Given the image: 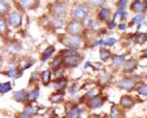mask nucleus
<instances>
[{"label":"nucleus","mask_w":147,"mask_h":118,"mask_svg":"<svg viewBox=\"0 0 147 118\" xmlns=\"http://www.w3.org/2000/svg\"><path fill=\"white\" fill-rule=\"evenodd\" d=\"M18 118H32V115L31 114H28V113H22L19 115Z\"/></svg>","instance_id":"37"},{"label":"nucleus","mask_w":147,"mask_h":118,"mask_svg":"<svg viewBox=\"0 0 147 118\" xmlns=\"http://www.w3.org/2000/svg\"><path fill=\"white\" fill-rule=\"evenodd\" d=\"M76 91H77V85H73L72 88H70V94L72 95V94H74Z\"/></svg>","instance_id":"39"},{"label":"nucleus","mask_w":147,"mask_h":118,"mask_svg":"<svg viewBox=\"0 0 147 118\" xmlns=\"http://www.w3.org/2000/svg\"><path fill=\"white\" fill-rule=\"evenodd\" d=\"M61 53H63L64 55H66V57H70V56H74V55H77V53H76V51H75V50H72V49L65 50V51H63V52H61Z\"/></svg>","instance_id":"30"},{"label":"nucleus","mask_w":147,"mask_h":118,"mask_svg":"<svg viewBox=\"0 0 147 118\" xmlns=\"http://www.w3.org/2000/svg\"><path fill=\"white\" fill-rule=\"evenodd\" d=\"M82 29V23L81 21H77V20H73L69 23L68 26V32L71 33L72 36H76Z\"/></svg>","instance_id":"3"},{"label":"nucleus","mask_w":147,"mask_h":118,"mask_svg":"<svg viewBox=\"0 0 147 118\" xmlns=\"http://www.w3.org/2000/svg\"><path fill=\"white\" fill-rule=\"evenodd\" d=\"M99 18L101 19L102 21H106V20H109L110 18V15H111V11L109 9H106V8H101V9L99 10Z\"/></svg>","instance_id":"12"},{"label":"nucleus","mask_w":147,"mask_h":118,"mask_svg":"<svg viewBox=\"0 0 147 118\" xmlns=\"http://www.w3.org/2000/svg\"><path fill=\"white\" fill-rule=\"evenodd\" d=\"M7 75H8V76H10V77H16V76H17V69L12 67V69L8 70V72H7Z\"/></svg>","instance_id":"35"},{"label":"nucleus","mask_w":147,"mask_h":118,"mask_svg":"<svg viewBox=\"0 0 147 118\" xmlns=\"http://www.w3.org/2000/svg\"><path fill=\"white\" fill-rule=\"evenodd\" d=\"M66 86V81H62V78H59L56 82H55V90L56 91H63L64 87Z\"/></svg>","instance_id":"19"},{"label":"nucleus","mask_w":147,"mask_h":118,"mask_svg":"<svg viewBox=\"0 0 147 118\" xmlns=\"http://www.w3.org/2000/svg\"><path fill=\"white\" fill-rule=\"evenodd\" d=\"M62 74H63V71H61V72H58V73H56V77H58V80H59V77H60V76H61Z\"/></svg>","instance_id":"45"},{"label":"nucleus","mask_w":147,"mask_h":118,"mask_svg":"<svg viewBox=\"0 0 147 118\" xmlns=\"http://www.w3.org/2000/svg\"><path fill=\"white\" fill-rule=\"evenodd\" d=\"M130 8H132V10L134 12L142 13V12H144L147 9V3L144 2V1H135V2H133L130 5Z\"/></svg>","instance_id":"5"},{"label":"nucleus","mask_w":147,"mask_h":118,"mask_svg":"<svg viewBox=\"0 0 147 118\" xmlns=\"http://www.w3.org/2000/svg\"><path fill=\"white\" fill-rule=\"evenodd\" d=\"M136 66H137V61H136V60H129L127 62H125L124 65H123V67H124V70H125L126 72L133 71Z\"/></svg>","instance_id":"10"},{"label":"nucleus","mask_w":147,"mask_h":118,"mask_svg":"<svg viewBox=\"0 0 147 118\" xmlns=\"http://www.w3.org/2000/svg\"><path fill=\"white\" fill-rule=\"evenodd\" d=\"M80 61H81V56H79V55L70 56V57H66V59H65V65H66V66L74 67V66L79 65Z\"/></svg>","instance_id":"9"},{"label":"nucleus","mask_w":147,"mask_h":118,"mask_svg":"<svg viewBox=\"0 0 147 118\" xmlns=\"http://www.w3.org/2000/svg\"><path fill=\"white\" fill-rule=\"evenodd\" d=\"M120 103H121V105H122L123 107H125V108H129V107L133 106V100H132L130 96H123V97L121 98Z\"/></svg>","instance_id":"13"},{"label":"nucleus","mask_w":147,"mask_h":118,"mask_svg":"<svg viewBox=\"0 0 147 118\" xmlns=\"http://www.w3.org/2000/svg\"><path fill=\"white\" fill-rule=\"evenodd\" d=\"M144 19H145V15H144V13H139V15H137L135 18L133 19V21H132L130 24H132V26H133V24H136V23H137V24H140V23L144 21Z\"/></svg>","instance_id":"22"},{"label":"nucleus","mask_w":147,"mask_h":118,"mask_svg":"<svg viewBox=\"0 0 147 118\" xmlns=\"http://www.w3.org/2000/svg\"><path fill=\"white\" fill-rule=\"evenodd\" d=\"M127 3V1L126 0H124V1H120V2H117V6H125Z\"/></svg>","instance_id":"42"},{"label":"nucleus","mask_w":147,"mask_h":118,"mask_svg":"<svg viewBox=\"0 0 147 118\" xmlns=\"http://www.w3.org/2000/svg\"><path fill=\"white\" fill-rule=\"evenodd\" d=\"M89 118H99V115H96V114H92V115H90Z\"/></svg>","instance_id":"44"},{"label":"nucleus","mask_w":147,"mask_h":118,"mask_svg":"<svg viewBox=\"0 0 147 118\" xmlns=\"http://www.w3.org/2000/svg\"><path fill=\"white\" fill-rule=\"evenodd\" d=\"M86 24H87V28H92L93 27V20L92 19H89V20H87V22H86Z\"/></svg>","instance_id":"41"},{"label":"nucleus","mask_w":147,"mask_h":118,"mask_svg":"<svg viewBox=\"0 0 147 118\" xmlns=\"http://www.w3.org/2000/svg\"><path fill=\"white\" fill-rule=\"evenodd\" d=\"M24 113L28 114H36L37 113V106H33V105H28L27 107L24 108Z\"/></svg>","instance_id":"27"},{"label":"nucleus","mask_w":147,"mask_h":118,"mask_svg":"<svg viewBox=\"0 0 147 118\" xmlns=\"http://www.w3.org/2000/svg\"><path fill=\"white\" fill-rule=\"evenodd\" d=\"M111 56V52L109 50H105V49H101L100 51V57H101L102 61H106L109 60Z\"/></svg>","instance_id":"21"},{"label":"nucleus","mask_w":147,"mask_h":118,"mask_svg":"<svg viewBox=\"0 0 147 118\" xmlns=\"http://www.w3.org/2000/svg\"><path fill=\"white\" fill-rule=\"evenodd\" d=\"M10 90H11V84H10V83H2V84L0 85V92H1L2 94L9 92Z\"/></svg>","instance_id":"26"},{"label":"nucleus","mask_w":147,"mask_h":118,"mask_svg":"<svg viewBox=\"0 0 147 118\" xmlns=\"http://www.w3.org/2000/svg\"><path fill=\"white\" fill-rule=\"evenodd\" d=\"M21 13L18 12V11H15V12H11L8 17V22L9 24L13 26V27H19L20 23H21Z\"/></svg>","instance_id":"4"},{"label":"nucleus","mask_w":147,"mask_h":118,"mask_svg":"<svg viewBox=\"0 0 147 118\" xmlns=\"http://www.w3.org/2000/svg\"><path fill=\"white\" fill-rule=\"evenodd\" d=\"M53 26H54L55 28H61L63 26V20L61 18H55L54 20H53Z\"/></svg>","instance_id":"32"},{"label":"nucleus","mask_w":147,"mask_h":118,"mask_svg":"<svg viewBox=\"0 0 147 118\" xmlns=\"http://www.w3.org/2000/svg\"><path fill=\"white\" fill-rule=\"evenodd\" d=\"M63 43H64V45L69 46L70 49L75 50L81 45V38L79 36H69L66 40H63Z\"/></svg>","instance_id":"2"},{"label":"nucleus","mask_w":147,"mask_h":118,"mask_svg":"<svg viewBox=\"0 0 147 118\" xmlns=\"http://www.w3.org/2000/svg\"><path fill=\"white\" fill-rule=\"evenodd\" d=\"M114 27H116V24H115V20H112L109 22V29H113Z\"/></svg>","instance_id":"40"},{"label":"nucleus","mask_w":147,"mask_h":118,"mask_svg":"<svg viewBox=\"0 0 147 118\" xmlns=\"http://www.w3.org/2000/svg\"><path fill=\"white\" fill-rule=\"evenodd\" d=\"M61 64H62V57L61 56H56L54 60H53V62H52V69L53 70H59V67L61 66Z\"/></svg>","instance_id":"23"},{"label":"nucleus","mask_w":147,"mask_h":118,"mask_svg":"<svg viewBox=\"0 0 147 118\" xmlns=\"http://www.w3.org/2000/svg\"><path fill=\"white\" fill-rule=\"evenodd\" d=\"M124 55H115L114 56V60H113V64H112V67L114 69H117L120 65H122V63L124 62Z\"/></svg>","instance_id":"15"},{"label":"nucleus","mask_w":147,"mask_h":118,"mask_svg":"<svg viewBox=\"0 0 147 118\" xmlns=\"http://www.w3.org/2000/svg\"><path fill=\"white\" fill-rule=\"evenodd\" d=\"M119 27H120V30H125L126 29V24L125 23H121Z\"/></svg>","instance_id":"43"},{"label":"nucleus","mask_w":147,"mask_h":118,"mask_svg":"<svg viewBox=\"0 0 147 118\" xmlns=\"http://www.w3.org/2000/svg\"><path fill=\"white\" fill-rule=\"evenodd\" d=\"M104 42H105V44L109 46H112L115 44V42H116V40L114 39V38H107L106 40H104Z\"/></svg>","instance_id":"34"},{"label":"nucleus","mask_w":147,"mask_h":118,"mask_svg":"<svg viewBox=\"0 0 147 118\" xmlns=\"http://www.w3.org/2000/svg\"><path fill=\"white\" fill-rule=\"evenodd\" d=\"M50 77H51V73L50 71H43V73L41 74V80H42V82L44 85H48L49 83H50Z\"/></svg>","instance_id":"17"},{"label":"nucleus","mask_w":147,"mask_h":118,"mask_svg":"<svg viewBox=\"0 0 147 118\" xmlns=\"http://www.w3.org/2000/svg\"><path fill=\"white\" fill-rule=\"evenodd\" d=\"M90 10H89V7L84 3H81V5H76L73 9V16L74 18L76 19L77 21L79 20H83L87 17Z\"/></svg>","instance_id":"1"},{"label":"nucleus","mask_w":147,"mask_h":118,"mask_svg":"<svg viewBox=\"0 0 147 118\" xmlns=\"http://www.w3.org/2000/svg\"><path fill=\"white\" fill-rule=\"evenodd\" d=\"M53 13L58 17H61V16H64L65 12H66V8L63 3L61 2H56L54 6H53Z\"/></svg>","instance_id":"8"},{"label":"nucleus","mask_w":147,"mask_h":118,"mask_svg":"<svg viewBox=\"0 0 147 118\" xmlns=\"http://www.w3.org/2000/svg\"><path fill=\"white\" fill-rule=\"evenodd\" d=\"M119 87L122 88V90H127V91H130L135 87V83L130 80H127V78H124V80H121L119 82Z\"/></svg>","instance_id":"7"},{"label":"nucleus","mask_w":147,"mask_h":118,"mask_svg":"<svg viewBox=\"0 0 147 118\" xmlns=\"http://www.w3.org/2000/svg\"><path fill=\"white\" fill-rule=\"evenodd\" d=\"M110 78H111V75L110 74H105V75H103V76H101L100 77V84L101 85H104V84H106V83L110 81Z\"/></svg>","instance_id":"29"},{"label":"nucleus","mask_w":147,"mask_h":118,"mask_svg":"<svg viewBox=\"0 0 147 118\" xmlns=\"http://www.w3.org/2000/svg\"><path fill=\"white\" fill-rule=\"evenodd\" d=\"M147 40V34L146 33H139L136 36V39H135V42L138 43V44H142L144 42H146Z\"/></svg>","instance_id":"24"},{"label":"nucleus","mask_w":147,"mask_h":118,"mask_svg":"<svg viewBox=\"0 0 147 118\" xmlns=\"http://www.w3.org/2000/svg\"><path fill=\"white\" fill-rule=\"evenodd\" d=\"M91 3H92V5H95V6H102V5L105 3V1H104V0H103V1H92Z\"/></svg>","instance_id":"38"},{"label":"nucleus","mask_w":147,"mask_h":118,"mask_svg":"<svg viewBox=\"0 0 147 118\" xmlns=\"http://www.w3.org/2000/svg\"><path fill=\"white\" fill-rule=\"evenodd\" d=\"M143 53H144V56H147V49L146 50H144V52H143Z\"/></svg>","instance_id":"46"},{"label":"nucleus","mask_w":147,"mask_h":118,"mask_svg":"<svg viewBox=\"0 0 147 118\" xmlns=\"http://www.w3.org/2000/svg\"><path fill=\"white\" fill-rule=\"evenodd\" d=\"M137 92L139 94H142V95H146L147 96V84L140 85V86L137 88Z\"/></svg>","instance_id":"31"},{"label":"nucleus","mask_w":147,"mask_h":118,"mask_svg":"<svg viewBox=\"0 0 147 118\" xmlns=\"http://www.w3.org/2000/svg\"><path fill=\"white\" fill-rule=\"evenodd\" d=\"M126 13H127V12H126V10L124 9V8H122V7H120V8L117 9V11L115 12V17H114L113 20H115L119 16H122V17L124 18V16H126Z\"/></svg>","instance_id":"28"},{"label":"nucleus","mask_w":147,"mask_h":118,"mask_svg":"<svg viewBox=\"0 0 147 118\" xmlns=\"http://www.w3.org/2000/svg\"><path fill=\"white\" fill-rule=\"evenodd\" d=\"M38 96H39V90H33V91L30 92V93L28 94L27 100H29V102H34V100L38 98Z\"/></svg>","instance_id":"20"},{"label":"nucleus","mask_w":147,"mask_h":118,"mask_svg":"<svg viewBox=\"0 0 147 118\" xmlns=\"http://www.w3.org/2000/svg\"><path fill=\"white\" fill-rule=\"evenodd\" d=\"M8 9H9V5H8L6 1L1 0V1H0V13H1V15H5Z\"/></svg>","instance_id":"25"},{"label":"nucleus","mask_w":147,"mask_h":118,"mask_svg":"<svg viewBox=\"0 0 147 118\" xmlns=\"http://www.w3.org/2000/svg\"><path fill=\"white\" fill-rule=\"evenodd\" d=\"M5 30H6V23H5V20L1 19L0 20V32H1V34L5 33Z\"/></svg>","instance_id":"36"},{"label":"nucleus","mask_w":147,"mask_h":118,"mask_svg":"<svg viewBox=\"0 0 147 118\" xmlns=\"http://www.w3.org/2000/svg\"><path fill=\"white\" fill-rule=\"evenodd\" d=\"M28 95L26 91H18L13 93V98L17 102H23L24 100H27Z\"/></svg>","instance_id":"14"},{"label":"nucleus","mask_w":147,"mask_h":118,"mask_svg":"<svg viewBox=\"0 0 147 118\" xmlns=\"http://www.w3.org/2000/svg\"><path fill=\"white\" fill-rule=\"evenodd\" d=\"M117 114H119V109H117V107H116L115 105H113V106H112V108H111L110 116L112 118H114V117H116V116H117Z\"/></svg>","instance_id":"33"},{"label":"nucleus","mask_w":147,"mask_h":118,"mask_svg":"<svg viewBox=\"0 0 147 118\" xmlns=\"http://www.w3.org/2000/svg\"><path fill=\"white\" fill-rule=\"evenodd\" d=\"M76 118H79V117H76Z\"/></svg>","instance_id":"47"},{"label":"nucleus","mask_w":147,"mask_h":118,"mask_svg":"<svg viewBox=\"0 0 147 118\" xmlns=\"http://www.w3.org/2000/svg\"><path fill=\"white\" fill-rule=\"evenodd\" d=\"M50 100L52 103H60L63 100V94L62 93H56V94H52L51 97H50Z\"/></svg>","instance_id":"18"},{"label":"nucleus","mask_w":147,"mask_h":118,"mask_svg":"<svg viewBox=\"0 0 147 118\" xmlns=\"http://www.w3.org/2000/svg\"><path fill=\"white\" fill-rule=\"evenodd\" d=\"M55 47L54 46H49V47H46V50H44V52H43V55H42V61H46L48 60L51 55L53 54V52H54Z\"/></svg>","instance_id":"16"},{"label":"nucleus","mask_w":147,"mask_h":118,"mask_svg":"<svg viewBox=\"0 0 147 118\" xmlns=\"http://www.w3.org/2000/svg\"><path fill=\"white\" fill-rule=\"evenodd\" d=\"M104 104V100L99 97V96H94L92 98H90L87 102V106L90 108H97V107H101L102 105Z\"/></svg>","instance_id":"6"},{"label":"nucleus","mask_w":147,"mask_h":118,"mask_svg":"<svg viewBox=\"0 0 147 118\" xmlns=\"http://www.w3.org/2000/svg\"><path fill=\"white\" fill-rule=\"evenodd\" d=\"M82 110L80 109V107H77V106H74L72 107L71 109H69L68 110V113H66V116L69 118H76L79 115H80V113H81Z\"/></svg>","instance_id":"11"}]
</instances>
